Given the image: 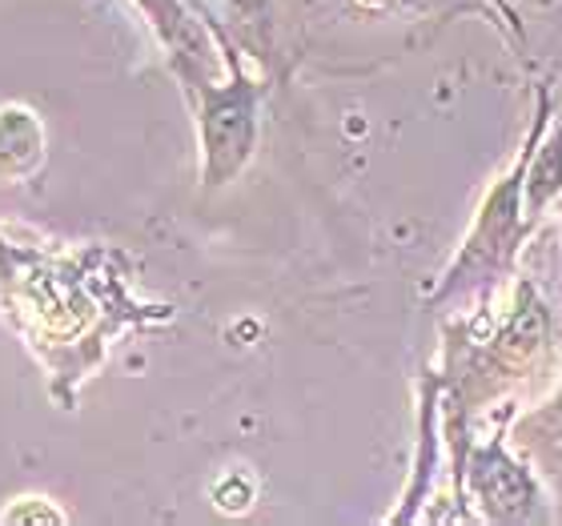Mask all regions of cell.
<instances>
[{
	"label": "cell",
	"instance_id": "1",
	"mask_svg": "<svg viewBox=\"0 0 562 526\" xmlns=\"http://www.w3.org/2000/svg\"><path fill=\"white\" fill-rule=\"evenodd\" d=\"M258 89L237 81L234 89H210L201 109V137H205V181L222 186L246 165L258 125Z\"/></svg>",
	"mask_w": 562,
	"mask_h": 526
},
{
	"label": "cell",
	"instance_id": "2",
	"mask_svg": "<svg viewBox=\"0 0 562 526\" xmlns=\"http://www.w3.org/2000/svg\"><path fill=\"white\" fill-rule=\"evenodd\" d=\"M474 486L494 518H527L535 506V486L498 443L474 455Z\"/></svg>",
	"mask_w": 562,
	"mask_h": 526
},
{
	"label": "cell",
	"instance_id": "3",
	"mask_svg": "<svg viewBox=\"0 0 562 526\" xmlns=\"http://www.w3.org/2000/svg\"><path fill=\"white\" fill-rule=\"evenodd\" d=\"M562 189V137H554L547 149L539 153V161L530 169L527 181V213H539L547 201Z\"/></svg>",
	"mask_w": 562,
	"mask_h": 526
}]
</instances>
